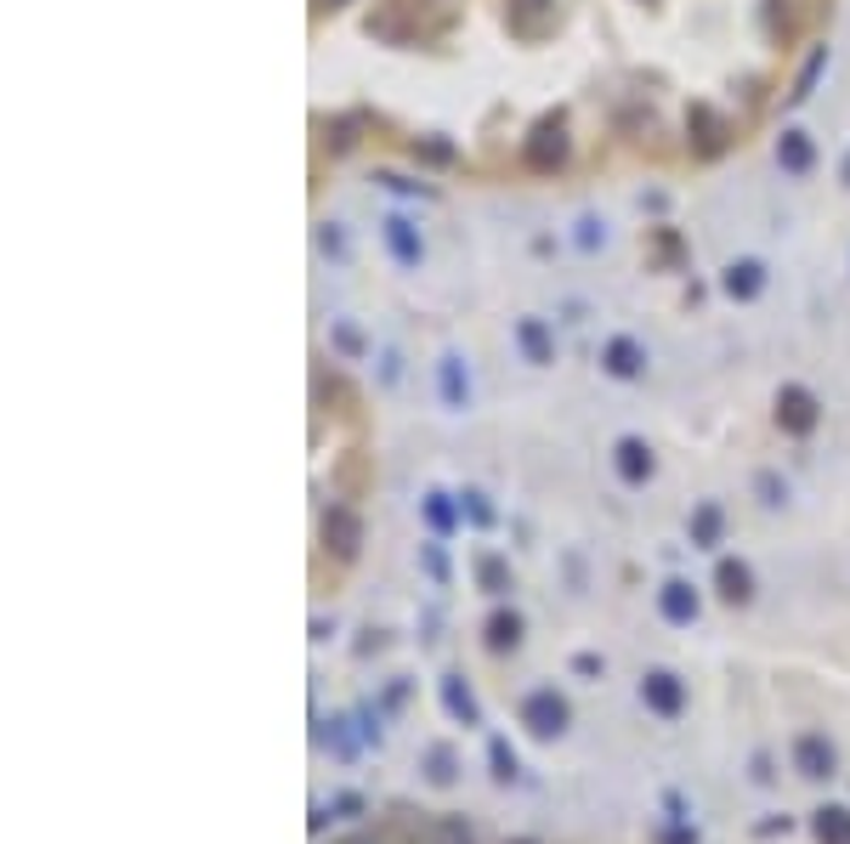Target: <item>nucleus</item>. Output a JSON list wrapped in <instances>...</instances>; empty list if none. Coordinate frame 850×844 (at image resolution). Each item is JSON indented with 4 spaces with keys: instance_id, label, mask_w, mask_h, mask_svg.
Masks as SVG:
<instances>
[{
    "instance_id": "nucleus-1",
    "label": "nucleus",
    "mask_w": 850,
    "mask_h": 844,
    "mask_svg": "<svg viewBox=\"0 0 850 844\" xmlns=\"http://www.w3.org/2000/svg\"><path fill=\"white\" fill-rule=\"evenodd\" d=\"M521 720H528L533 737H555V731L567 726V703L555 697V692H533L528 703H521Z\"/></svg>"
},
{
    "instance_id": "nucleus-7",
    "label": "nucleus",
    "mask_w": 850,
    "mask_h": 844,
    "mask_svg": "<svg viewBox=\"0 0 850 844\" xmlns=\"http://www.w3.org/2000/svg\"><path fill=\"white\" fill-rule=\"evenodd\" d=\"M487 640H494V647H516V618H494V635Z\"/></svg>"
},
{
    "instance_id": "nucleus-5",
    "label": "nucleus",
    "mask_w": 850,
    "mask_h": 844,
    "mask_svg": "<svg viewBox=\"0 0 850 844\" xmlns=\"http://www.w3.org/2000/svg\"><path fill=\"white\" fill-rule=\"evenodd\" d=\"M432 844H471V833H466V822H453V817H443V822L432 828Z\"/></svg>"
},
{
    "instance_id": "nucleus-6",
    "label": "nucleus",
    "mask_w": 850,
    "mask_h": 844,
    "mask_svg": "<svg viewBox=\"0 0 850 844\" xmlns=\"http://www.w3.org/2000/svg\"><path fill=\"white\" fill-rule=\"evenodd\" d=\"M425 765H432V771H425L432 783H453V754L448 749H432V760H425Z\"/></svg>"
},
{
    "instance_id": "nucleus-10",
    "label": "nucleus",
    "mask_w": 850,
    "mask_h": 844,
    "mask_svg": "<svg viewBox=\"0 0 850 844\" xmlns=\"http://www.w3.org/2000/svg\"><path fill=\"white\" fill-rule=\"evenodd\" d=\"M494 765H499V776L516 771V754H505V742H494Z\"/></svg>"
},
{
    "instance_id": "nucleus-2",
    "label": "nucleus",
    "mask_w": 850,
    "mask_h": 844,
    "mask_svg": "<svg viewBox=\"0 0 850 844\" xmlns=\"http://www.w3.org/2000/svg\"><path fill=\"white\" fill-rule=\"evenodd\" d=\"M794 771L811 776V783H816V776H834V742L816 737V731H805V737L794 742Z\"/></svg>"
},
{
    "instance_id": "nucleus-4",
    "label": "nucleus",
    "mask_w": 850,
    "mask_h": 844,
    "mask_svg": "<svg viewBox=\"0 0 850 844\" xmlns=\"http://www.w3.org/2000/svg\"><path fill=\"white\" fill-rule=\"evenodd\" d=\"M816 839H823V844H850V810L845 805L816 810Z\"/></svg>"
},
{
    "instance_id": "nucleus-9",
    "label": "nucleus",
    "mask_w": 850,
    "mask_h": 844,
    "mask_svg": "<svg viewBox=\"0 0 850 844\" xmlns=\"http://www.w3.org/2000/svg\"><path fill=\"white\" fill-rule=\"evenodd\" d=\"M664 606H669V618H692V601H686L680 590H669V595H664Z\"/></svg>"
},
{
    "instance_id": "nucleus-3",
    "label": "nucleus",
    "mask_w": 850,
    "mask_h": 844,
    "mask_svg": "<svg viewBox=\"0 0 850 844\" xmlns=\"http://www.w3.org/2000/svg\"><path fill=\"white\" fill-rule=\"evenodd\" d=\"M641 697L658 708V715H680V681H675V674H646Z\"/></svg>"
},
{
    "instance_id": "nucleus-11",
    "label": "nucleus",
    "mask_w": 850,
    "mask_h": 844,
    "mask_svg": "<svg viewBox=\"0 0 850 844\" xmlns=\"http://www.w3.org/2000/svg\"><path fill=\"white\" fill-rule=\"evenodd\" d=\"M346 844H369V839H346Z\"/></svg>"
},
{
    "instance_id": "nucleus-8",
    "label": "nucleus",
    "mask_w": 850,
    "mask_h": 844,
    "mask_svg": "<svg viewBox=\"0 0 850 844\" xmlns=\"http://www.w3.org/2000/svg\"><path fill=\"white\" fill-rule=\"evenodd\" d=\"M448 703H453V715H466V720H476V703L460 692V686H448Z\"/></svg>"
}]
</instances>
